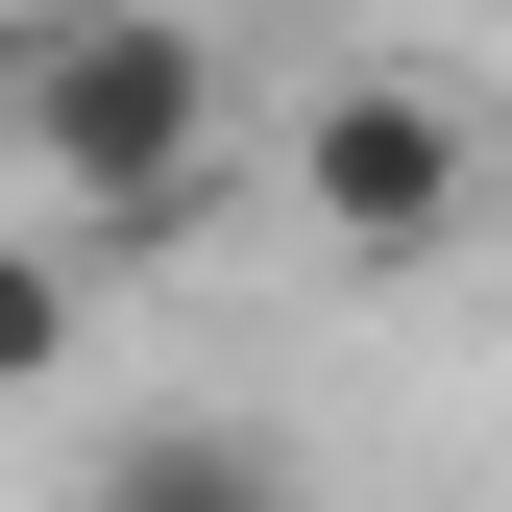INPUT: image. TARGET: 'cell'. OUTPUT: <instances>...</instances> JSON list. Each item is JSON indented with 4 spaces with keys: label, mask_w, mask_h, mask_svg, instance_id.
<instances>
[{
    "label": "cell",
    "mask_w": 512,
    "mask_h": 512,
    "mask_svg": "<svg viewBox=\"0 0 512 512\" xmlns=\"http://www.w3.org/2000/svg\"><path fill=\"white\" fill-rule=\"evenodd\" d=\"M74 512H293V439H244V415H147V439H98Z\"/></svg>",
    "instance_id": "cell-3"
},
{
    "label": "cell",
    "mask_w": 512,
    "mask_h": 512,
    "mask_svg": "<svg viewBox=\"0 0 512 512\" xmlns=\"http://www.w3.org/2000/svg\"><path fill=\"white\" fill-rule=\"evenodd\" d=\"M0 366H25V391L74 366V244H0Z\"/></svg>",
    "instance_id": "cell-4"
},
{
    "label": "cell",
    "mask_w": 512,
    "mask_h": 512,
    "mask_svg": "<svg viewBox=\"0 0 512 512\" xmlns=\"http://www.w3.org/2000/svg\"><path fill=\"white\" fill-rule=\"evenodd\" d=\"M293 220L342 244V269H439V244L488 220V98L464 74H317L293 98Z\"/></svg>",
    "instance_id": "cell-2"
},
{
    "label": "cell",
    "mask_w": 512,
    "mask_h": 512,
    "mask_svg": "<svg viewBox=\"0 0 512 512\" xmlns=\"http://www.w3.org/2000/svg\"><path fill=\"white\" fill-rule=\"evenodd\" d=\"M25 25H74V0H25Z\"/></svg>",
    "instance_id": "cell-5"
},
{
    "label": "cell",
    "mask_w": 512,
    "mask_h": 512,
    "mask_svg": "<svg viewBox=\"0 0 512 512\" xmlns=\"http://www.w3.org/2000/svg\"><path fill=\"white\" fill-rule=\"evenodd\" d=\"M220 25L196 0H74V25H0V147H25V196L74 220V244H196L220 196Z\"/></svg>",
    "instance_id": "cell-1"
}]
</instances>
